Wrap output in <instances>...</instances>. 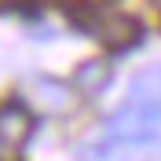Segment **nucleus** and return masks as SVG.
I'll use <instances>...</instances> for the list:
<instances>
[{
  "mask_svg": "<svg viewBox=\"0 0 161 161\" xmlns=\"http://www.w3.org/2000/svg\"><path fill=\"white\" fill-rule=\"evenodd\" d=\"M33 128H37V117L26 103H19V99L4 103L0 106V161H19Z\"/></svg>",
  "mask_w": 161,
  "mask_h": 161,
  "instance_id": "1",
  "label": "nucleus"
},
{
  "mask_svg": "<svg viewBox=\"0 0 161 161\" xmlns=\"http://www.w3.org/2000/svg\"><path fill=\"white\" fill-rule=\"evenodd\" d=\"M158 132H161V114L143 110V106H136V103H128V99H125V106L114 110L110 121H106V136H110L114 143H143V139H154Z\"/></svg>",
  "mask_w": 161,
  "mask_h": 161,
  "instance_id": "2",
  "label": "nucleus"
},
{
  "mask_svg": "<svg viewBox=\"0 0 161 161\" xmlns=\"http://www.w3.org/2000/svg\"><path fill=\"white\" fill-rule=\"evenodd\" d=\"M88 30L114 51H128L143 40V22L132 15H121V11H106L99 19H88Z\"/></svg>",
  "mask_w": 161,
  "mask_h": 161,
  "instance_id": "3",
  "label": "nucleus"
},
{
  "mask_svg": "<svg viewBox=\"0 0 161 161\" xmlns=\"http://www.w3.org/2000/svg\"><path fill=\"white\" fill-rule=\"evenodd\" d=\"M110 77H114V66L106 59H84L73 70V88L80 95H99V92H106Z\"/></svg>",
  "mask_w": 161,
  "mask_h": 161,
  "instance_id": "4",
  "label": "nucleus"
},
{
  "mask_svg": "<svg viewBox=\"0 0 161 161\" xmlns=\"http://www.w3.org/2000/svg\"><path fill=\"white\" fill-rule=\"evenodd\" d=\"M128 103H136V106H143V110L161 114V70L136 73V80H132V88H128Z\"/></svg>",
  "mask_w": 161,
  "mask_h": 161,
  "instance_id": "5",
  "label": "nucleus"
},
{
  "mask_svg": "<svg viewBox=\"0 0 161 161\" xmlns=\"http://www.w3.org/2000/svg\"><path fill=\"white\" fill-rule=\"evenodd\" d=\"M33 88H40V99L48 103V110H66V106H70L66 88H62V84H55V80H37Z\"/></svg>",
  "mask_w": 161,
  "mask_h": 161,
  "instance_id": "6",
  "label": "nucleus"
},
{
  "mask_svg": "<svg viewBox=\"0 0 161 161\" xmlns=\"http://www.w3.org/2000/svg\"><path fill=\"white\" fill-rule=\"evenodd\" d=\"M59 4H66V8H77V4H84V0H59Z\"/></svg>",
  "mask_w": 161,
  "mask_h": 161,
  "instance_id": "7",
  "label": "nucleus"
}]
</instances>
